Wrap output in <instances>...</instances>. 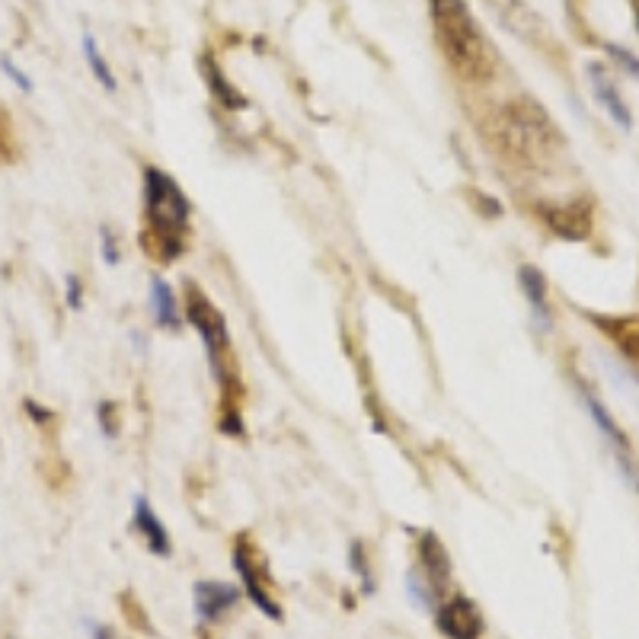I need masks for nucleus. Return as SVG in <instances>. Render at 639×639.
I'll use <instances>...</instances> for the list:
<instances>
[{
	"label": "nucleus",
	"mask_w": 639,
	"mask_h": 639,
	"mask_svg": "<svg viewBox=\"0 0 639 639\" xmlns=\"http://www.w3.org/2000/svg\"><path fill=\"white\" fill-rule=\"evenodd\" d=\"M537 217L544 221V227L569 244H579L592 234L595 227V209L585 199H572V202H554V205H537Z\"/></svg>",
	"instance_id": "nucleus-7"
},
{
	"label": "nucleus",
	"mask_w": 639,
	"mask_h": 639,
	"mask_svg": "<svg viewBox=\"0 0 639 639\" xmlns=\"http://www.w3.org/2000/svg\"><path fill=\"white\" fill-rule=\"evenodd\" d=\"M205 78H209V84H212V93H214V99L224 106V109H244L247 106V99L234 90V86L227 84L224 81V74H221V68L217 64H212V61H205Z\"/></svg>",
	"instance_id": "nucleus-17"
},
{
	"label": "nucleus",
	"mask_w": 639,
	"mask_h": 639,
	"mask_svg": "<svg viewBox=\"0 0 639 639\" xmlns=\"http://www.w3.org/2000/svg\"><path fill=\"white\" fill-rule=\"evenodd\" d=\"M141 205L144 227L138 234L144 253L161 265H170L186 253V237L192 224V202L170 173L144 167L141 173Z\"/></svg>",
	"instance_id": "nucleus-2"
},
{
	"label": "nucleus",
	"mask_w": 639,
	"mask_h": 639,
	"mask_svg": "<svg viewBox=\"0 0 639 639\" xmlns=\"http://www.w3.org/2000/svg\"><path fill=\"white\" fill-rule=\"evenodd\" d=\"M518 285H521L524 298L531 304V313H534L537 327L541 330H551L554 327V313L547 307V279H544V272L534 269V265H521L518 269Z\"/></svg>",
	"instance_id": "nucleus-14"
},
{
	"label": "nucleus",
	"mask_w": 639,
	"mask_h": 639,
	"mask_svg": "<svg viewBox=\"0 0 639 639\" xmlns=\"http://www.w3.org/2000/svg\"><path fill=\"white\" fill-rule=\"evenodd\" d=\"M81 45H84V58H86V64H90V74L99 81V86H103L106 93H116V90H119V84H116V74H113V68H109L106 55L99 51L96 36H93V33H84Z\"/></svg>",
	"instance_id": "nucleus-16"
},
{
	"label": "nucleus",
	"mask_w": 639,
	"mask_h": 639,
	"mask_svg": "<svg viewBox=\"0 0 639 639\" xmlns=\"http://www.w3.org/2000/svg\"><path fill=\"white\" fill-rule=\"evenodd\" d=\"M493 7V13L499 16V23L509 29L511 36H518L521 43H547V26L544 20L524 3V0H486Z\"/></svg>",
	"instance_id": "nucleus-10"
},
{
	"label": "nucleus",
	"mask_w": 639,
	"mask_h": 639,
	"mask_svg": "<svg viewBox=\"0 0 639 639\" xmlns=\"http://www.w3.org/2000/svg\"><path fill=\"white\" fill-rule=\"evenodd\" d=\"M448 585H451V556L438 541V534L423 531L416 544V566L410 569V592L416 597V604L438 607L448 597Z\"/></svg>",
	"instance_id": "nucleus-5"
},
{
	"label": "nucleus",
	"mask_w": 639,
	"mask_h": 639,
	"mask_svg": "<svg viewBox=\"0 0 639 639\" xmlns=\"http://www.w3.org/2000/svg\"><path fill=\"white\" fill-rule=\"evenodd\" d=\"M589 81H592V90H595V99L597 106L607 113V119L614 122L617 128H624V131H630L634 128V116H630V106L624 103V96H620V90L617 84L611 81V74L601 68V64H589Z\"/></svg>",
	"instance_id": "nucleus-12"
},
{
	"label": "nucleus",
	"mask_w": 639,
	"mask_h": 639,
	"mask_svg": "<svg viewBox=\"0 0 639 639\" xmlns=\"http://www.w3.org/2000/svg\"><path fill=\"white\" fill-rule=\"evenodd\" d=\"M428 10L441 55L448 58L454 74H461L470 84L489 81L499 68V55L473 20L468 0H428Z\"/></svg>",
	"instance_id": "nucleus-3"
},
{
	"label": "nucleus",
	"mask_w": 639,
	"mask_h": 639,
	"mask_svg": "<svg viewBox=\"0 0 639 639\" xmlns=\"http://www.w3.org/2000/svg\"><path fill=\"white\" fill-rule=\"evenodd\" d=\"M93 639H113V630H106L103 624H96L93 627Z\"/></svg>",
	"instance_id": "nucleus-26"
},
{
	"label": "nucleus",
	"mask_w": 639,
	"mask_h": 639,
	"mask_svg": "<svg viewBox=\"0 0 639 639\" xmlns=\"http://www.w3.org/2000/svg\"><path fill=\"white\" fill-rule=\"evenodd\" d=\"M234 569H237V576L244 582V595L250 597L265 617L282 620L285 611H282L275 592H272V572H269L265 559L259 554V547H256L250 537H244V534L234 541Z\"/></svg>",
	"instance_id": "nucleus-6"
},
{
	"label": "nucleus",
	"mask_w": 639,
	"mask_h": 639,
	"mask_svg": "<svg viewBox=\"0 0 639 639\" xmlns=\"http://www.w3.org/2000/svg\"><path fill=\"white\" fill-rule=\"evenodd\" d=\"M186 320L196 327V333L202 336L205 345V358L212 368V378L221 390V416L217 428L230 438H244L247 428L240 419V400H244V383L237 375V358H234V345L230 333L224 323V313L205 298V292L196 282H186Z\"/></svg>",
	"instance_id": "nucleus-1"
},
{
	"label": "nucleus",
	"mask_w": 639,
	"mask_h": 639,
	"mask_svg": "<svg viewBox=\"0 0 639 639\" xmlns=\"http://www.w3.org/2000/svg\"><path fill=\"white\" fill-rule=\"evenodd\" d=\"M64 285H68V307L71 310H84V285H81V279L78 275H68Z\"/></svg>",
	"instance_id": "nucleus-24"
},
{
	"label": "nucleus",
	"mask_w": 639,
	"mask_h": 639,
	"mask_svg": "<svg viewBox=\"0 0 639 639\" xmlns=\"http://www.w3.org/2000/svg\"><path fill=\"white\" fill-rule=\"evenodd\" d=\"M582 400H585V410H589V416L595 419V428L601 431V438L611 445V451L617 454V464L624 470V476L627 480H634L637 476V470L630 468V461H627V454H630V441H627V435L620 431V426L614 423V416L607 413V406L597 400L592 390H582Z\"/></svg>",
	"instance_id": "nucleus-11"
},
{
	"label": "nucleus",
	"mask_w": 639,
	"mask_h": 639,
	"mask_svg": "<svg viewBox=\"0 0 639 639\" xmlns=\"http://www.w3.org/2000/svg\"><path fill=\"white\" fill-rule=\"evenodd\" d=\"M496 131H499L502 154L521 170L524 167L544 170L547 164H554L556 151H563V134L531 96L511 99L502 116L496 119Z\"/></svg>",
	"instance_id": "nucleus-4"
},
{
	"label": "nucleus",
	"mask_w": 639,
	"mask_h": 639,
	"mask_svg": "<svg viewBox=\"0 0 639 639\" xmlns=\"http://www.w3.org/2000/svg\"><path fill=\"white\" fill-rule=\"evenodd\" d=\"M630 483H634V489H637V493H639V476H634V480H630Z\"/></svg>",
	"instance_id": "nucleus-28"
},
{
	"label": "nucleus",
	"mask_w": 639,
	"mask_h": 639,
	"mask_svg": "<svg viewBox=\"0 0 639 639\" xmlns=\"http://www.w3.org/2000/svg\"><path fill=\"white\" fill-rule=\"evenodd\" d=\"M348 566L355 569V576L365 582V592H371L375 589V582H371V569H368V563H365V547H362V541H355L352 544V551H348Z\"/></svg>",
	"instance_id": "nucleus-20"
},
{
	"label": "nucleus",
	"mask_w": 639,
	"mask_h": 639,
	"mask_svg": "<svg viewBox=\"0 0 639 639\" xmlns=\"http://www.w3.org/2000/svg\"><path fill=\"white\" fill-rule=\"evenodd\" d=\"M151 307H154V320H157L161 330L176 333V330L182 327V313H179V304H176L170 282L161 279V275L151 279Z\"/></svg>",
	"instance_id": "nucleus-15"
},
{
	"label": "nucleus",
	"mask_w": 639,
	"mask_h": 639,
	"mask_svg": "<svg viewBox=\"0 0 639 639\" xmlns=\"http://www.w3.org/2000/svg\"><path fill=\"white\" fill-rule=\"evenodd\" d=\"M435 627L445 639H480L486 634L483 611L468 595L445 597L435 607Z\"/></svg>",
	"instance_id": "nucleus-8"
},
{
	"label": "nucleus",
	"mask_w": 639,
	"mask_h": 639,
	"mask_svg": "<svg viewBox=\"0 0 639 639\" xmlns=\"http://www.w3.org/2000/svg\"><path fill=\"white\" fill-rule=\"evenodd\" d=\"M134 531L141 534V541L147 544V551L154 556H170L173 541L167 534V524L161 521V514L147 502V496H134Z\"/></svg>",
	"instance_id": "nucleus-13"
},
{
	"label": "nucleus",
	"mask_w": 639,
	"mask_h": 639,
	"mask_svg": "<svg viewBox=\"0 0 639 639\" xmlns=\"http://www.w3.org/2000/svg\"><path fill=\"white\" fill-rule=\"evenodd\" d=\"M96 416H99V428H103L106 438H116V435H119V410H116L113 400H103V403L96 406Z\"/></svg>",
	"instance_id": "nucleus-21"
},
{
	"label": "nucleus",
	"mask_w": 639,
	"mask_h": 639,
	"mask_svg": "<svg viewBox=\"0 0 639 639\" xmlns=\"http://www.w3.org/2000/svg\"><path fill=\"white\" fill-rule=\"evenodd\" d=\"M0 71H3L13 84L20 86L23 93H33V78H29V74H23V71H20L10 58H0Z\"/></svg>",
	"instance_id": "nucleus-23"
},
{
	"label": "nucleus",
	"mask_w": 639,
	"mask_h": 639,
	"mask_svg": "<svg viewBox=\"0 0 639 639\" xmlns=\"http://www.w3.org/2000/svg\"><path fill=\"white\" fill-rule=\"evenodd\" d=\"M634 10H637V29H639V0H634Z\"/></svg>",
	"instance_id": "nucleus-27"
},
{
	"label": "nucleus",
	"mask_w": 639,
	"mask_h": 639,
	"mask_svg": "<svg viewBox=\"0 0 639 639\" xmlns=\"http://www.w3.org/2000/svg\"><path fill=\"white\" fill-rule=\"evenodd\" d=\"M604 51H607V55H611V58H614V61H617V64H620V68H624V71H627V74H630V78L639 84V58L630 51V48L607 43L604 45Z\"/></svg>",
	"instance_id": "nucleus-18"
},
{
	"label": "nucleus",
	"mask_w": 639,
	"mask_h": 639,
	"mask_svg": "<svg viewBox=\"0 0 639 639\" xmlns=\"http://www.w3.org/2000/svg\"><path fill=\"white\" fill-rule=\"evenodd\" d=\"M23 410L36 419V426H48V423H55V413H51V410H45V406H39L36 400H26V403H23Z\"/></svg>",
	"instance_id": "nucleus-25"
},
{
	"label": "nucleus",
	"mask_w": 639,
	"mask_h": 639,
	"mask_svg": "<svg viewBox=\"0 0 639 639\" xmlns=\"http://www.w3.org/2000/svg\"><path fill=\"white\" fill-rule=\"evenodd\" d=\"M122 611H126L128 624L134 627V630H144V634H154V627H151V620H147V614H144V607H138V601L131 597V592L122 595Z\"/></svg>",
	"instance_id": "nucleus-19"
},
{
	"label": "nucleus",
	"mask_w": 639,
	"mask_h": 639,
	"mask_svg": "<svg viewBox=\"0 0 639 639\" xmlns=\"http://www.w3.org/2000/svg\"><path fill=\"white\" fill-rule=\"evenodd\" d=\"M99 253H103V262H106V265H119V259H122V253H119V240L113 237L109 227H99Z\"/></svg>",
	"instance_id": "nucleus-22"
},
{
	"label": "nucleus",
	"mask_w": 639,
	"mask_h": 639,
	"mask_svg": "<svg viewBox=\"0 0 639 639\" xmlns=\"http://www.w3.org/2000/svg\"><path fill=\"white\" fill-rule=\"evenodd\" d=\"M192 592H196V614H199L202 630L217 627L244 597V592L230 582H196Z\"/></svg>",
	"instance_id": "nucleus-9"
}]
</instances>
